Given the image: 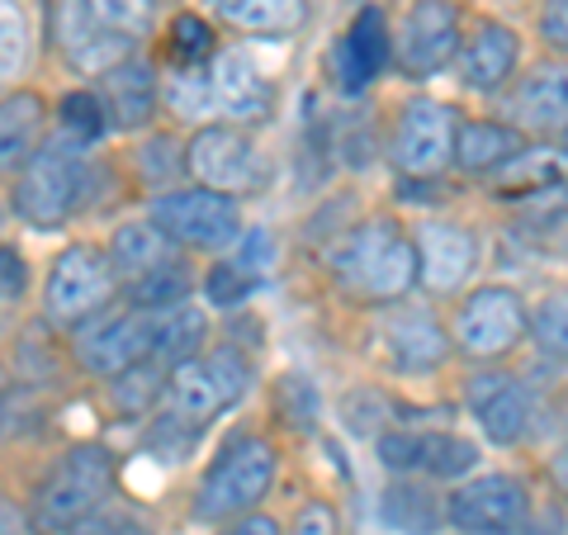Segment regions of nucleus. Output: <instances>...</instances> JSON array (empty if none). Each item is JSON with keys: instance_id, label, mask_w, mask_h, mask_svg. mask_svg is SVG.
I'll return each mask as SVG.
<instances>
[{"instance_id": "1", "label": "nucleus", "mask_w": 568, "mask_h": 535, "mask_svg": "<svg viewBox=\"0 0 568 535\" xmlns=\"http://www.w3.org/2000/svg\"><path fill=\"white\" fill-rule=\"evenodd\" d=\"M327 261H332V280L351 299H365V303H394L417 284L413 238L388 219L355 223L327 252Z\"/></svg>"}, {"instance_id": "2", "label": "nucleus", "mask_w": 568, "mask_h": 535, "mask_svg": "<svg viewBox=\"0 0 568 535\" xmlns=\"http://www.w3.org/2000/svg\"><path fill=\"white\" fill-rule=\"evenodd\" d=\"M85 185H91L85 142H77L71 133L43 138L29 162L14 171V213L39 233L62 228L85 204Z\"/></svg>"}, {"instance_id": "3", "label": "nucleus", "mask_w": 568, "mask_h": 535, "mask_svg": "<svg viewBox=\"0 0 568 535\" xmlns=\"http://www.w3.org/2000/svg\"><path fill=\"white\" fill-rule=\"evenodd\" d=\"M114 478H119V465L104 445L95 441L71 445L58 465L48 470L39 493H33L29 535H67L81 516H91L114 493Z\"/></svg>"}, {"instance_id": "4", "label": "nucleus", "mask_w": 568, "mask_h": 535, "mask_svg": "<svg viewBox=\"0 0 568 535\" xmlns=\"http://www.w3.org/2000/svg\"><path fill=\"white\" fill-rule=\"evenodd\" d=\"M275 484V445L265 436L242 432L219 451V460L204 470L194 488V516L200 522H233L252 512Z\"/></svg>"}, {"instance_id": "5", "label": "nucleus", "mask_w": 568, "mask_h": 535, "mask_svg": "<svg viewBox=\"0 0 568 535\" xmlns=\"http://www.w3.org/2000/svg\"><path fill=\"white\" fill-rule=\"evenodd\" d=\"M246 384H252V365L233 346H219V351H200L190 361L171 365L162 398L181 422L204 426L219 413H227L246 394Z\"/></svg>"}, {"instance_id": "6", "label": "nucleus", "mask_w": 568, "mask_h": 535, "mask_svg": "<svg viewBox=\"0 0 568 535\" xmlns=\"http://www.w3.org/2000/svg\"><path fill=\"white\" fill-rule=\"evenodd\" d=\"M119 294V275L110 256L100 252L91 242H71L67 252H58L48 271V284H43V313L48 323L58 327H81L91 323L100 309H110Z\"/></svg>"}, {"instance_id": "7", "label": "nucleus", "mask_w": 568, "mask_h": 535, "mask_svg": "<svg viewBox=\"0 0 568 535\" xmlns=\"http://www.w3.org/2000/svg\"><path fill=\"white\" fill-rule=\"evenodd\" d=\"M152 223L190 252H223L242 233V209L233 194L219 190H166L152 200Z\"/></svg>"}, {"instance_id": "8", "label": "nucleus", "mask_w": 568, "mask_h": 535, "mask_svg": "<svg viewBox=\"0 0 568 535\" xmlns=\"http://www.w3.org/2000/svg\"><path fill=\"white\" fill-rule=\"evenodd\" d=\"M185 171L204 190L233 194V200L265 185V162H261L256 142L237 123H209V129L194 133L185 148Z\"/></svg>"}, {"instance_id": "9", "label": "nucleus", "mask_w": 568, "mask_h": 535, "mask_svg": "<svg viewBox=\"0 0 568 535\" xmlns=\"http://www.w3.org/2000/svg\"><path fill=\"white\" fill-rule=\"evenodd\" d=\"M530 327V313L517 290L507 284H484L474 290L465 303H459V317H455V342L474 361H497V355L517 351L521 336Z\"/></svg>"}, {"instance_id": "10", "label": "nucleus", "mask_w": 568, "mask_h": 535, "mask_svg": "<svg viewBox=\"0 0 568 535\" xmlns=\"http://www.w3.org/2000/svg\"><path fill=\"white\" fill-rule=\"evenodd\" d=\"M446 522L465 535H517L530 522V493L511 474H478L450 493Z\"/></svg>"}, {"instance_id": "11", "label": "nucleus", "mask_w": 568, "mask_h": 535, "mask_svg": "<svg viewBox=\"0 0 568 535\" xmlns=\"http://www.w3.org/2000/svg\"><path fill=\"white\" fill-rule=\"evenodd\" d=\"M152 332H156V313L148 309H100L95 323H81V336H77V361L85 374H100V380H110V374L129 370L138 361H148L152 355Z\"/></svg>"}, {"instance_id": "12", "label": "nucleus", "mask_w": 568, "mask_h": 535, "mask_svg": "<svg viewBox=\"0 0 568 535\" xmlns=\"http://www.w3.org/2000/svg\"><path fill=\"white\" fill-rule=\"evenodd\" d=\"M455 110L440 100H413L398 119L388 157L407 181H436L450 166V148H455Z\"/></svg>"}, {"instance_id": "13", "label": "nucleus", "mask_w": 568, "mask_h": 535, "mask_svg": "<svg viewBox=\"0 0 568 535\" xmlns=\"http://www.w3.org/2000/svg\"><path fill=\"white\" fill-rule=\"evenodd\" d=\"M459 39H465V29H459L455 0H413L398 33H388L394 58L407 77H432V71L455 62Z\"/></svg>"}, {"instance_id": "14", "label": "nucleus", "mask_w": 568, "mask_h": 535, "mask_svg": "<svg viewBox=\"0 0 568 535\" xmlns=\"http://www.w3.org/2000/svg\"><path fill=\"white\" fill-rule=\"evenodd\" d=\"M417 252V280L432 294H455L465 290L474 265H478V238L465 223H426L413 238Z\"/></svg>"}, {"instance_id": "15", "label": "nucleus", "mask_w": 568, "mask_h": 535, "mask_svg": "<svg viewBox=\"0 0 568 535\" xmlns=\"http://www.w3.org/2000/svg\"><path fill=\"white\" fill-rule=\"evenodd\" d=\"M455 58H459V81H465V91L493 95V91H503V85L511 81V71H517L521 43L507 24L484 20V24H474L469 39H459Z\"/></svg>"}, {"instance_id": "16", "label": "nucleus", "mask_w": 568, "mask_h": 535, "mask_svg": "<svg viewBox=\"0 0 568 535\" xmlns=\"http://www.w3.org/2000/svg\"><path fill=\"white\" fill-rule=\"evenodd\" d=\"M52 33H58V48L67 52V58L77 62L81 71H95V77L104 67L133 58L129 33L104 29L95 14L85 10V0H58V24H52Z\"/></svg>"}, {"instance_id": "17", "label": "nucleus", "mask_w": 568, "mask_h": 535, "mask_svg": "<svg viewBox=\"0 0 568 535\" xmlns=\"http://www.w3.org/2000/svg\"><path fill=\"white\" fill-rule=\"evenodd\" d=\"M388 33L394 29H388V14L379 6H365L346 24L342 43H336V77H342V91H365V85L394 62Z\"/></svg>"}, {"instance_id": "18", "label": "nucleus", "mask_w": 568, "mask_h": 535, "mask_svg": "<svg viewBox=\"0 0 568 535\" xmlns=\"http://www.w3.org/2000/svg\"><path fill=\"white\" fill-rule=\"evenodd\" d=\"M469 407L493 445H517L530 432V394L511 374H478L469 384Z\"/></svg>"}, {"instance_id": "19", "label": "nucleus", "mask_w": 568, "mask_h": 535, "mask_svg": "<svg viewBox=\"0 0 568 535\" xmlns=\"http://www.w3.org/2000/svg\"><path fill=\"white\" fill-rule=\"evenodd\" d=\"M100 104H104V119L110 129L123 133H138L148 129L152 114H156V77L142 58H123L114 67L100 71Z\"/></svg>"}, {"instance_id": "20", "label": "nucleus", "mask_w": 568, "mask_h": 535, "mask_svg": "<svg viewBox=\"0 0 568 535\" xmlns=\"http://www.w3.org/2000/svg\"><path fill=\"white\" fill-rule=\"evenodd\" d=\"M379 342H384L388 365H394V370H407V374L436 370V365L450 355V336H446V327H440L432 313H417V309H398L394 317H384Z\"/></svg>"}, {"instance_id": "21", "label": "nucleus", "mask_w": 568, "mask_h": 535, "mask_svg": "<svg viewBox=\"0 0 568 535\" xmlns=\"http://www.w3.org/2000/svg\"><path fill=\"white\" fill-rule=\"evenodd\" d=\"M209 95L223 114H233L242 123H256L271 114V81L256 71V62L246 52H219L209 62Z\"/></svg>"}, {"instance_id": "22", "label": "nucleus", "mask_w": 568, "mask_h": 535, "mask_svg": "<svg viewBox=\"0 0 568 535\" xmlns=\"http://www.w3.org/2000/svg\"><path fill=\"white\" fill-rule=\"evenodd\" d=\"M521 148H526V138H521V129H511V123L465 119V123H455L450 162L465 175H493V171H503Z\"/></svg>"}, {"instance_id": "23", "label": "nucleus", "mask_w": 568, "mask_h": 535, "mask_svg": "<svg viewBox=\"0 0 568 535\" xmlns=\"http://www.w3.org/2000/svg\"><path fill=\"white\" fill-rule=\"evenodd\" d=\"M43 123H48V104L39 91H10L0 100V175L20 171L33 148L43 142Z\"/></svg>"}, {"instance_id": "24", "label": "nucleus", "mask_w": 568, "mask_h": 535, "mask_svg": "<svg viewBox=\"0 0 568 535\" xmlns=\"http://www.w3.org/2000/svg\"><path fill=\"white\" fill-rule=\"evenodd\" d=\"M379 516L394 535H436L446 522V503L436 497L432 484H417V478H394L379 497Z\"/></svg>"}, {"instance_id": "25", "label": "nucleus", "mask_w": 568, "mask_h": 535, "mask_svg": "<svg viewBox=\"0 0 568 535\" xmlns=\"http://www.w3.org/2000/svg\"><path fill=\"white\" fill-rule=\"evenodd\" d=\"M104 256H110L114 275L129 284V280H138V275L156 271V265L175 261V242H171L152 219H142V223H119L114 238H110V252H104Z\"/></svg>"}, {"instance_id": "26", "label": "nucleus", "mask_w": 568, "mask_h": 535, "mask_svg": "<svg viewBox=\"0 0 568 535\" xmlns=\"http://www.w3.org/2000/svg\"><path fill=\"white\" fill-rule=\"evenodd\" d=\"M209 10L219 14L223 24H233L237 33H261V39L294 33L308 20L304 0H209Z\"/></svg>"}, {"instance_id": "27", "label": "nucleus", "mask_w": 568, "mask_h": 535, "mask_svg": "<svg viewBox=\"0 0 568 535\" xmlns=\"http://www.w3.org/2000/svg\"><path fill=\"white\" fill-rule=\"evenodd\" d=\"M209 342V317L194 303H171L156 313V332H152V355L156 365H181L190 355H200Z\"/></svg>"}, {"instance_id": "28", "label": "nucleus", "mask_w": 568, "mask_h": 535, "mask_svg": "<svg viewBox=\"0 0 568 535\" xmlns=\"http://www.w3.org/2000/svg\"><path fill=\"white\" fill-rule=\"evenodd\" d=\"M564 114H568V81H564V67H540L536 77H526V85L517 91V119L526 129H564Z\"/></svg>"}, {"instance_id": "29", "label": "nucleus", "mask_w": 568, "mask_h": 535, "mask_svg": "<svg viewBox=\"0 0 568 535\" xmlns=\"http://www.w3.org/2000/svg\"><path fill=\"white\" fill-rule=\"evenodd\" d=\"M123 290H129L133 309L162 313V309H171V303H185V299H190V271H185V261L175 256V261H166V265H156V271L129 280Z\"/></svg>"}, {"instance_id": "30", "label": "nucleus", "mask_w": 568, "mask_h": 535, "mask_svg": "<svg viewBox=\"0 0 568 535\" xmlns=\"http://www.w3.org/2000/svg\"><path fill=\"white\" fill-rule=\"evenodd\" d=\"M478 465L474 441L455 436V432H422V465L432 478H465Z\"/></svg>"}, {"instance_id": "31", "label": "nucleus", "mask_w": 568, "mask_h": 535, "mask_svg": "<svg viewBox=\"0 0 568 535\" xmlns=\"http://www.w3.org/2000/svg\"><path fill=\"white\" fill-rule=\"evenodd\" d=\"M162 388H166V374L156 361H138L129 370L110 374V394H114L119 413H148V407L162 398Z\"/></svg>"}, {"instance_id": "32", "label": "nucleus", "mask_w": 568, "mask_h": 535, "mask_svg": "<svg viewBox=\"0 0 568 535\" xmlns=\"http://www.w3.org/2000/svg\"><path fill=\"white\" fill-rule=\"evenodd\" d=\"M166 58L171 67H204L213 62V29L200 14H175L171 20V39H166Z\"/></svg>"}, {"instance_id": "33", "label": "nucleus", "mask_w": 568, "mask_h": 535, "mask_svg": "<svg viewBox=\"0 0 568 535\" xmlns=\"http://www.w3.org/2000/svg\"><path fill=\"white\" fill-rule=\"evenodd\" d=\"M58 123H62V133H71L77 142H95V138H104V129H110L95 91H67L58 100Z\"/></svg>"}, {"instance_id": "34", "label": "nucleus", "mask_w": 568, "mask_h": 535, "mask_svg": "<svg viewBox=\"0 0 568 535\" xmlns=\"http://www.w3.org/2000/svg\"><path fill=\"white\" fill-rule=\"evenodd\" d=\"M85 10L104 29L129 33V39H138V33H148L156 24V0H85Z\"/></svg>"}, {"instance_id": "35", "label": "nucleus", "mask_w": 568, "mask_h": 535, "mask_svg": "<svg viewBox=\"0 0 568 535\" xmlns=\"http://www.w3.org/2000/svg\"><path fill=\"white\" fill-rule=\"evenodd\" d=\"M275 256H280V242H275L271 228H242V233H237V256H233V265H237V271L252 280V284L275 271Z\"/></svg>"}, {"instance_id": "36", "label": "nucleus", "mask_w": 568, "mask_h": 535, "mask_svg": "<svg viewBox=\"0 0 568 535\" xmlns=\"http://www.w3.org/2000/svg\"><path fill=\"white\" fill-rule=\"evenodd\" d=\"M166 95L171 104L181 114H200L209 110V62L204 67H171V77H166Z\"/></svg>"}, {"instance_id": "37", "label": "nucleus", "mask_w": 568, "mask_h": 535, "mask_svg": "<svg viewBox=\"0 0 568 535\" xmlns=\"http://www.w3.org/2000/svg\"><path fill=\"white\" fill-rule=\"evenodd\" d=\"M256 284L246 280L233 261H219V265H209V275H204V299H209V309H237V303H246V294H252Z\"/></svg>"}, {"instance_id": "38", "label": "nucleus", "mask_w": 568, "mask_h": 535, "mask_svg": "<svg viewBox=\"0 0 568 535\" xmlns=\"http://www.w3.org/2000/svg\"><path fill=\"white\" fill-rule=\"evenodd\" d=\"M379 465L394 470V474H413L422 465V432H407V426L384 432L379 436Z\"/></svg>"}, {"instance_id": "39", "label": "nucleus", "mask_w": 568, "mask_h": 535, "mask_svg": "<svg viewBox=\"0 0 568 535\" xmlns=\"http://www.w3.org/2000/svg\"><path fill=\"white\" fill-rule=\"evenodd\" d=\"M194 436H200V426H190V422H181L175 413H166L162 422L152 426V436H148V445L162 460H185V451L194 445Z\"/></svg>"}, {"instance_id": "40", "label": "nucleus", "mask_w": 568, "mask_h": 535, "mask_svg": "<svg viewBox=\"0 0 568 535\" xmlns=\"http://www.w3.org/2000/svg\"><path fill=\"white\" fill-rule=\"evenodd\" d=\"M67 535H152V526L138 522V516H129V512H100L95 507L91 516H81Z\"/></svg>"}, {"instance_id": "41", "label": "nucleus", "mask_w": 568, "mask_h": 535, "mask_svg": "<svg viewBox=\"0 0 568 535\" xmlns=\"http://www.w3.org/2000/svg\"><path fill=\"white\" fill-rule=\"evenodd\" d=\"M24 58V20L10 0H0V77H10Z\"/></svg>"}, {"instance_id": "42", "label": "nucleus", "mask_w": 568, "mask_h": 535, "mask_svg": "<svg viewBox=\"0 0 568 535\" xmlns=\"http://www.w3.org/2000/svg\"><path fill=\"white\" fill-rule=\"evenodd\" d=\"M290 535H342V516H336L327 497H313V503L298 507Z\"/></svg>"}, {"instance_id": "43", "label": "nucleus", "mask_w": 568, "mask_h": 535, "mask_svg": "<svg viewBox=\"0 0 568 535\" xmlns=\"http://www.w3.org/2000/svg\"><path fill=\"white\" fill-rule=\"evenodd\" d=\"M29 290V261L20 246H6L0 242V303H14V299H24Z\"/></svg>"}, {"instance_id": "44", "label": "nucleus", "mask_w": 568, "mask_h": 535, "mask_svg": "<svg viewBox=\"0 0 568 535\" xmlns=\"http://www.w3.org/2000/svg\"><path fill=\"white\" fill-rule=\"evenodd\" d=\"M536 336H540V351L545 355H564V303L559 299H549L545 309L536 313Z\"/></svg>"}, {"instance_id": "45", "label": "nucleus", "mask_w": 568, "mask_h": 535, "mask_svg": "<svg viewBox=\"0 0 568 535\" xmlns=\"http://www.w3.org/2000/svg\"><path fill=\"white\" fill-rule=\"evenodd\" d=\"M540 33H545V43H555V48L568 43V6H564V0H549V6H545Z\"/></svg>"}, {"instance_id": "46", "label": "nucleus", "mask_w": 568, "mask_h": 535, "mask_svg": "<svg viewBox=\"0 0 568 535\" xmlns=\"http://www.w3.org/2000/svg\"><path fill=\"white\" fill-rule=\"evenodd\" d=\"M0 535H29V512H20L0 493Z\"/></svg>"}, {"instance_id": "47", "label": "nucleus", "mask_w": 568, "mask_h": 535, "mask_svg": "<svg viewBox=\"0 0 568 535\" xmlns=\"http://www.w3.org/2000/svg\"><path fill=\"white\" fill-rule=\"evenodd\" d=\"M227 535H280V526L271 522V516H233V531Z\"/></svg>"}, {"instance_id": "48", "label": "nucleus", "mask_w": 568, "mask_h": 535, "mask_svg": "<svg viewBox=\"0 0 568 535\" xmlns=\"http://www.w3.org/2000/svg\"><path fill=\"white\" fill-rule=\"evenodd\" d=\"M517 535H559V531H555V526H530V522H526Z\"/></svg>"}, {"instance_id": "49", "label": "nucleus", "mask_w": 568, "mask_h": 535, "mask_svg": "<svg viewBox=\"0 0 568 535\" xmlns=\"http://www.w3.org/2000/svg\"><path fill=\"white\" fill-rule=\"evenodd\" d=\"M10 394V380H6V370H0V398H6Z\"/></svg>"}]
</instances>
